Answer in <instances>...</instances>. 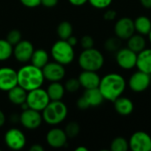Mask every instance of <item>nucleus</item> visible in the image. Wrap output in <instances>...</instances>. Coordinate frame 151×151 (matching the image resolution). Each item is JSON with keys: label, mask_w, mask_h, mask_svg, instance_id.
<instances>
[{"label": "nucleus", "mask_w": 151, "mask_h": 151, "mask_svg": "<svg viewBox=\"0 0 151 151\" xmlns=\"http://www.w3.org/2000/svg\"><path fill=\"white\" fill-rule=\"evenodd\" d=\"M127 88L125 78L116 73H111L101 78L98 88L100 89L104 100L114 102L123 95Z\"/></svg>", "instance_id": "obj_1"}, {"label": "nucleus", "mask_w": 151, "mask_h": 151, "mask_svg": "<svg viewBox=\"0 0 151 151\" xmlns=\"http://www.w3.org/2000/svg\"><path fill=\"white\" fill-rule=\"evenodd\" d=\"M17 75L18 85L27 92L42 88L45 81L42 70L32 64L22 66L19 71H17Z\"/></svg>", "instance_id": "obj_2"}, {"label": "nucleus", "mask_w": 151, "mask_h": 151, "mask_svg": "<svg viewBox=\"0 0 151 151\" xmlns=\"http://www.w3.org/2000/svg\"><path fill=\"white\" fill-rule=\"evenodd\" d=\"M42 112V119L47 125L58 126L66 119L68 109L61 100L50 101Z\"/></svg>", "instance_id": "obj_3"}, {"label": "nucleus", "mask_w": 151, "mask_h": 151, "mask_svg": "<svg viewBox=\"0 0 151 151\" xmlns=\"http://www.w3.org/2000/svg\"><path fill=\"white\" fill-rule=\"evenodd\" d=\"M80 67L85 71H99L104 64V57L103 53L93 48L83 50L78 58Z\"/></svg>", "instance_id": "obj_4"}, {"label": "nucleus", "mask_w": 151, "mask_h": 151, "mask_svg": "<svg viewBox=\"0 0 151 151\" xmlns=\"http://www.w3.org/2000/svg\"><path fill=\"white\" fill-rule=\"evenodd\" d=\"M74 47L68 43L66 40L59 39L51 47L50 55L54 61L63 65H67L71 64L75 57Z\"/></svg>", "instance_id": "obj_5"}, {"label": "nucleus", "mask_w": 151, "mask_h": 151, "mask_svg": "<svg viewBox=\"0 0 151 151\" xmlns=\"http://www.w3.org/2000/svg\"><path fill=\"white\" fill-rule=\"evenodd\" d=\"M50 102V100L46 92V89L38 88L27 92L26 103L30 109L42 112Z\"/></svg>", "instance_id": "obj_6"}, {"label": "nucleus", "mask_w": 151, "mask_h": 151, "mask_svg": "<svg viewBox=\"0 0 151 151\" xmlns=\"http://www.w3.org/2000/svg\"><path fill=\"white\" fill-rule=\"evenodd\" d=\"M4 144L12 150H20L27 143V139L24 133L16 127L10 128L4 136Z\"/></svg>", "instance_id": "obj_7"}, {"label": "nucleus", "mask_w": 151, "mask_h": 151, "mask_svg": "<svg viewBox=\"0 0 151 151\" xmlns=\"http://www.w3.org/2000/svg\"><path fill=\"white\" fill-rule=\"evenodd\" d=\"M42 116L40 111L33 109L23 110L19 115V122L22 127L28 130H35L38 128L42 123Z\"/></svg>", "instance_id": "obj_8"}, {"label": "nucleus", "mask_w": 151, "mask_h": 151, "mask_svg": "<svg viewBox=\"0 0 151 151\" xmlns=\"http://www.w3.org/2000/svg\"><path fill=\"white\" fill-rule=\"evenodd\" d=\"M137 53L129 48H121L116 52V62L124 70H131L136 67Z\"/></svg>", "instance_id": "obj_9"}, {"label": "nucleus", "mask_w": 151, "mask_h": 151, "mask_svg": "<svg viewBox=\"0 0 151 151\" xmlns=\"http://www.w3.org/2000/svg\"><path fill=\"white\" fill-rule=\"evenodd\" d=\"M151 83V75L142 71L134 73L128 81V86L135 93H141L148 89Z\"/></svg>", "instance_id": "obj_10"}, {"label": "nucleus", "mask_w": 151, "mask_h": 151, "mask_svg": "<svg viewBox=\"0 0 151 151\" xmlns=\"http://www.w3.org/2000/svg\"><path fill=\"white\" fill-rule=\"evenodd\" d=\"M129 149L133 151H150L151 136L143 132L137 131L132 134L128 142Z\"/></svg>", "instance_id": "obj_11"}, {"label": "nucleus", "mask_w": 151, "mask_h": 151, "mask_svg": "<svg viewBox=\"0 0 151 151\" xmlns=\"http://www.w3.org/2000/svg\"><path fill=\"white\" fill-rule=\"evenodd\" d=\"M42 70L44 79L46 81H49L50 82L61 81L64 79V77L65 76V65H63L56 61L48 62L42 67Z\"/></svg>", "instance_id": "obj_12"}, {"label": "nucleus", "mask_w": 151, "mask_h": 151, "mask_svg": "<svg viewBox=\"0 0 151 151\" xmlns=\"http://www.w3.org/2000/svg\"><path fill=\"white\" fill-rule=\"evenodd\" d=\"M135 32L134 22L131 18H120L114 26V33L120 40H127Z\"/></svg>", "instance_id": "obj_13"}, {"label": "nucleus", "mask_w": 151, "mask_h": 151, "mask_svg": "<svg viewBox=\"0 0 151 151\" xmlns=\"http://www.w3.org/2000/svg\"><path fill=\"white\" fill-rule=\"evenodd\" d=\"M35 50L34 45L27 40H21L13 46V53L15 59L19 63H27L30 61L32 54Z\"/></svg>", "instance_id": "obj_14"}, {"label": "nucleus", "mask_w": 151, "mask_h": 151, "mask_svg": "<svg viewBox=\"0 0 151 151\" xmlns=\"http://www.w3.org/2000/svg\"><path fill=\"white\" fill-rule=\"evenodd\" d=\"M18 85L17 71L11 67L0 68V90L8 92Z\"/></svg>", "instance_id": "obj_15"}, {"label": "nucleus", "mask_w": 151, "mask_h": 151, "mask_svg": "<svg viewBox=\"0 0 151 151\" xmlns=\"http://www.w3.org/2000/svg\"><path fill=\"white\" fill-rule=\"evenodd\" d=\"M67 139L65 130L58 127H53L46 134V142L53 149H61L65 147L67 143Z\"/></svg>", "instance_id": "obj_16"}, {"label": "nucleus", "mask_w": 151, "mask_h": 151, "mask_svg": "<svg viewBox=\"0 0 151 151\" xmlns=\"http://www.w3.org/2000/svg\"><path fill=\"white\" fill-rule=\"evenodd\" d=\"M78 80L80 81L81 87L84 88L85 89H89L98 88L101 78L96 72L83 70L80 73Z\"/></svg>", "instance_id": "obj_17"}, {"label": "nucleus", "mask_w": 151, "mask_h": 151, "mask_svg": "<svg viewBox=\"0 0 151 151\" xmlns=\"http://www.w3.org/2000/svg\"><path fill=\"white\" fill-rule=\"evenodd\" d=\"M114 109L121 116H128L130 115L134 109V103L131 99L126 96H120L114 102Z\"/></svg>", "instance_id": "obj_18"}, {"label": "nucleus", "mask_w": 151, "mask_h": 151, "mask_svg": "<svg viewBox=\"0 0 151 151\" xmlns=\"http://www.w3.org/2000/svg\"><path fill=\"white\" fill-rule=\"evenodd\" d=\"M136 67L139 71L151 75V49L145 48L137 54Z\"/></svg>", "instance_id": "obj_19"}, {"label": "nucleus", "mask_w": 151, "mask_h": 151, "mask_svg": "<svg viewBox=\"0 0 151 151\" xmlns=\"http://www.w3.org/2000/svg\"><path fill=\"white\" fill-rule=\"evenodd\" d=\"M27 91L17 85L8 91V99L14 105H21L27 100Z\"/></svg>", "instance_id": "obj_20"}, {"label": "nucleus", "mask_w": 151, "mask_h": 151, "mask_svg": "<svg viewBox=\"0 0 151 151\" xmlns=\"http://www.w3.org/2000/svg\"><path fill=\"white\" fill-rule=\"evenodd\" d=\"M46 92L50 101H59L64 97L65 88V86L60 83V81H53L50 82L47 87Z\"/></svg>", "instance_id": "obj_21"}, {"label": "nucleus", "mask_w": 151, "mask_h": 151, "mask_svg": "<svg viewBox=\"0 0 151 151\" xmlns=\"http://www.w3.org/2000/svg\"><path fill=\"white\" fill-rule=\"evenodd\" d=\"M83 96L88 102L90 107H97L101 105L104 101V98L98 88L85 89Z\"/></svg>", "instance_id": "obj_22"}, {"label": "nucleus", "mask_w": 151, "mask_h": 151, "mask_svg": "<svg viewBox=\"0 0 151 151\" xmlns=\"http://www.w3.org/2000/svg\"><path fill=\"white\" fill-rule=\"evenodd\" d=\"M127 48L136 52L137 54L141 52L146 48V40L144 38V35L140 34H134L131 37L127 39Z\"/></svg>", "instance_id": "obj_23"}, {"label": "nucleus", "mask_w": 151, "mask_h": 151, "mask_svg": "<svg viewBox=\"0 0 151 151\" xmlns=\"http://www.w3.org/2000/svg\"><path fill=\"white\" fill-rule=\"evenodd\" d=\"M134 28L135 31L142 35H148L151 29V19L145 16V15H141L137 17L134 20Z\"/></svg>", "instance_id": "obj_24"}, {"label": "nucleus", "mask_w": 151, "mask_h": 151, "mask_svg": "<svg viewBox=\"0 0 151 151\" xmlns=\"http://www.w3.org/2000/svg\"><path fill=\"white\" fill-rule=\"evenodd\" d=\"M30 62L35 66L42 69V67L49 62V53L43 49L35 50L30 58Z\"/></svg>", "instance_id": "obj_25"}, {"label": "nucleus", "mask_w": 151, "mask_h": 151, "mask_svg": "<svg viewBox=\"0 0 151 151\" xmlns=\"http://www.w3.org/2000/svg\"><path fill=\"white\" fill-rule=\"evenodd\" d=\"M73 26L67 20L61 21L57 27V35L61 40H67L73 35Z\"/></svg>", "instance_id": "obj_26"}, {"label": "nucleus", "mask_w": 151, "mask_h": 151, "mask_svg": "<svg viewBox=\"0 0 151 151\" xmlns=\"http://www.w3.org/2000/svg\"><path fill=\"white\" fill-rule=\"evenodd\" d=\"M13 53V46L6 40L0 39V61H6Z\"/></svg>", "instance_id": "obj_27"}, {"label": "nucleus", "mask_w": 151, "mask_h": 151, "mask_svg": "<svg viewBox=\"0 0 151 151\" xmlns=\"http://www.w3.org/2000/svg\"><path fill=\"white\" fill-rule=\"evenodd\" d=\"M128 150H129L128 142L121 136L114 138L111 143V151H127Z\"/></svg>", "instance_id": "obj_28"}, {"label": "nucleus", "mask_w": 151, "mask_h": 151, "mask_svg": "<svg viewBox=\"0 0 151 151\" xmlns=\"http://www.w3.org/2000/svg\"><path fill=\"white\" fill-rule=\"evenodd\" d=\"M121 42L120 39L117 36L110 37L105 41L104 48L109 52H117L120 49Z\"/></svg>", "instance_id": "obj_29"}, {"label": "nucleus", "mask_w": 151, "mask_h": 151, "mask_svg": "<svg viewBox=\"0 0 151 151\" xmlns=\"http://www.w3.org/2000/svg\"><path fill=\"white\" fill-rule=\"evenodd\" d=\"M80 131H81L80 125L75 121L69 122L65 126V133L67 138H69V139L75 138L80 134Z\"/></svg>", "instance_id": "obj_30"}, {"label": "nucleus", "mask_w": 151, "mask_h": 151, "mask_svg": "<svg viewBox=\"0 0 151 151\" xmlns=\"http://www.w3.org/2000/svg\"><path fill=\"white\" fill-rule=\"evenodd\" d=\"M22 35H21V32L19 30V29H12L8 32L7 35H6V40L12 45H16L19 42H20L22 39Z\"/></svg>", "instance_id": "obj_31"}, {"label": "nucleus", "mask_w": 151, "mask_h": 151, "mask_svg": "<svg viewBox=\"0 0 151 151\" xmlns=\"http://www.w3.org/2000/svg\"><path fill=\"white\" fill-rule=\"evenodd\" d=\"M65 91L70 92V93H74L76 91H78L81 88V84L80 81L78 80V78H70L68 79L65 83Z\"/></svg>", "instance_id": "obj_32"}, {"label": "nucleus", "mask_w": 151, "mask_h": 151, "mask_svg": "<svg viewBox=\"0 0 151 151\" xmlns=\"http://www.w3.org/2000/svg\"><path fill=\"white\" fill-rule=\"evenodd\" d=\"M88 2L96 9H105L111 4L112 0H88Z\"/></svg>", "instance_id": "obj_33"}, {"label": "nucleus", "mask_w": 151, "mask_h": 151, "mask_svg": "<svg viewBox=\"0 0 151 151\" xmlns=\"http://www.w3.org/2000/svg\"><path fill=\"white\" fill-rule=\"evenodd\" d=\"M81 47L83 48V50H86V49H90V48H93L94 47V39L92 36L87 35H83L81 38Z\"/></svg>", "instance_id": "obj_34"}, {"label": "nucleus", "mask_w": 151, "mask_h": 151, "mask_svg": "<svg viewBox=\"0 0 151 151\" xmlns=\"http://www.w3.org/2000/svg\"><path fill=\"white\" fill-rule=\"evenodd\" d=\"M76 105H77L78 109H80V110H81V111H85V110H87V109H88V108L90 107L88 102L87 101V99L85 98L84 96H81V97L77 100Z\"/></svg>", "instance_id": "obj_35"}, {"label": "nucleus", "mask_w": 151, "mask_h": 151, "mask_svg": "<svg viewBox=\"0 0 151 151\" xmlns=\"http://www.w3.org/2000/svg\"><path fill=\"white\" fill-rule=\"evenodd\" d=\"M19 2L27 8H35L41 5V0H19Z\"/></svg>", "instance_id": "obj_36"}, {"label": "nucleus", "mask_w": 151, "mask_h": 151, "mask_svg": "<svg viewBox=\"0 0 151 151\" xmlns=\"http://www.w3.org/2000/svg\"><path fill=\"white\" fill-rule=\"evenodd\" d=\"M117 17V12L113 9H109L107 10L104 14V18L105 20H108V21H111L113 19H115Z\"/></svg>", "instance_id": "obj_37"}, {"label": "nucleus", "mask_w": 151, "mask_h": 151, "mask_svg": "<svg viewBox=\"0 0 151 151\" xmlns=\"http://www.w3.org/2000/svg\"><path fill=\"white\" fill-rule=\"evenodd\" d=\"M58 4V0H41V4L46 8L55 7Z\"/></svg>", "instance_id": "obj_38"}, {"label": "nucleus", "mask_w": 151, "mask_h": 151, "mask_svg": "<svg viewBox=\"0 0 151 151\" xmlns=\"http://www.w3.org/2000/svg\"><path fill=\"white\" fill-rule=\"evenodd\" d=\"M88 0H68V2L74 6H82L86 3H88Z\"/></svg>", "instance_id": "obj_39"}, {"label": "nucleus", "mask_w": 151, "mask_h": 151, "mask_svg": "<svg viewBox=\"0 0 151 151\" xmlns=\"http://www.w3.org/2000/svg\"><path fill=\"white\" fill-rule=\"evenodd\" d=\"M67 42H68V43L69 44H71L73 47H74V46H76L77 45V43H78V39H77V37H75L74 35H71L67 40H66Z\"/></svg>", "instance_id": "obj_40"}, {"label": "nucleus", "mask_w": 151, "mask_h": 151, "mask_svg": "<svg viewBox=\"0 0 151 151\" xmlns=\"http://www.w3.org/2000/svg\"><path fill=\"white\" fill-rule=\"evenodd\" d=\"M30 151H43L44 150V148L41 145V144H33L31 147H30Z\"/></svg>", "instance_id": "obj_41"}, {"label": "nucleus", "mask_w": 151, "mask_h": 151, "mask_svg": "<svg viewBox=\"0 0 151 151\" xmlns=\"http://www.w3.org/2000/svg\"><path fill=\"white\" fill-rule=\"evenodd\" d=\"M140 3L144 8L151 9V0H140Z\"/></svg>", "instance_id": "obj_42"}, {"label": "nucleus", "mask_w": 151, "mask_h": 151, "mask_svg": "<svg viewBox=\"0 0 151 151\" xmlns=\"http://www.w3.org/2000/svg\"><path fill=\"white\" fill-rule=\"evenodd\" d=\"M5 121H6L5 114L0 110V127H2L5 124Z\"/></svg>", "instance_id": "obj_43"}, {"label": "nucleus", "mask_w": 151, "mask_h": 151, "mask_svg": "<svg viewBox=\"0 0 151 151\" xmlns=\"http://www.w3.org/2000/svg\"><path fill=\"white\" fill-rule=\"evenodd\" d=\"M75 150H76V151H88V149H87L86 147H83V146H80V147L76 148V149H75Z\"/></svg>", "instance_id": "obj_44"}, {"label": "nucleus", "mask_w": 151, "mask_h": 151, "mask_svg": "<svg viewBox=\"0 0 151 151\" xmlns=\"http://www.w3.org/2000/svg\"><path fill=\"white\" fill-rule=\"evenodd\" d=\"M148 36H149V40H150V42L151 43V29L150 31V33H149V35H148Z\"/></svg>", "instance_id": "obj_45"}]
</instances>
